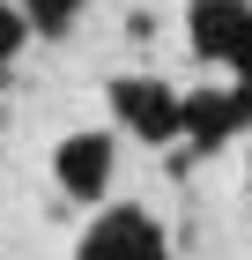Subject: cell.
<instances>
[{
    "label": "cell",
    "mask_w": 252,
    "mask_h": 260,
    "mask_svg": "<svg viewBox=\"0 0 252 260\" xmlns=\"http://www.w3.org/2000/svg\"><path fill=\"white\" fill-rule=\"evenodd\" d=\"M230 67H237V82H245V89H252V30H245V38H237V52H230Z\"/></svg>",
    "instance_id": "ba28073f"
},
{
    "label": "cell",
    "mask_w": 252,
    "mask_h": 260,
    "mask_svg": "<svg viewBox=\"0 0 252 260\" xmlns=\"http://www.w3.org/2000/svg\"><path fill=\"white\" fill-rule=\"evenodd\" d=\"M112 112H119V126L141 134L149 149L186 134V97L163 89V82H149V75H119V82H112Z\"/></svg>",
    "instance_id": "6da1fadb"
},
{
    "label": "cell",
    "mask_w": 252,
    "mask_h": 260,
    "mask_svg": "<svg viewBox=\"0 0 252 260\" xmlns=\"http://www.w3.org/2000/svg\"><path fill=\"white\" fill-rule=\"evenodd\" d=\"M52 179L75 201H97L104 186H112V134H67L59 156H52Z\"/></svg>",
    "instance_id": "5b68a950"
},
{
    "label": "cell",
    "mask_w": 252,
    "mask_h": 260,
    "mask_svg": "<svg viewBox=\"0 0 252 260\" xmlns=\"http://www.w3.org/2000/svg\"><path fill=\"white\" fill-rule=\"evenodd\" d=\"M22 15L38 22L45 38H67V30H75V15H82V0H22Z\"/></svg>",
    "instance_id": "8992f818"
},
{
    "label": "cell",
    "mask_w": 252,
    "mask_h": 260,
    "mask_svg": "<svg viewBox=\"0 0 252 260\" xmlns=\"http://www.w3.org/2000/svg\"><path fill=\"white\" fill-rule=\"evenodd\" d=\"M245 30H252V0H193L186 8V38L200 60H230Z\"/></svg>",
    "instance_id": "277c9868"
},
{
    "label": "cell",
    "mask_w": 252,
    "mask_h": 260,
    "mask_svg": "<svg viewBox=\"0 0 252 260\" xmlns=\"http://www.w3.org/2000/svg\"><path fill=\"white\" fill-rule=\"evenodd\" d=\"M237 126H252V89L245 82L237 89H193L186 97V141L193 149H223Z\"/></svg>",
    "instance_id": "3957f363"
},
{
    "label": "cell",
    "mask_w": 252,
    "mask_h": 260,
    "mask_svg": "<svg viewBox=\"0 0 252 260\" xmlns=\"http://www.w3.org/2000/svg\"><path fill=\"white\" fill-rule=\"evenodd\" d=\"M22 38H30V15H22V8H0V60H8Z\"/></svg>",
    "instance_id": "52a82bcc"
},
{
    "label": "cell",
    "mask_w": 252,
    "mask_h": 260,
    "mask_svg": "<svg viewBox=\"0 0 252 260\" xmlns=\"http://www.w3.org/2000/svg\"><path fill=\"white\" fill-rule=\"evenodd\" d=\"M75 260H171L163 253V223L149 208H104L89 231H82Z\"/></svg>",
    "instance_id": "7a4b0ae2"
}]
</instances>
